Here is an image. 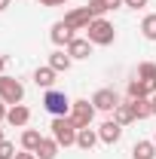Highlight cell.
<instances>
[{"label":"cell","mask_w":156,"mask_h":159,"mask_svg":"<svg viewBox=\"0 0 156 159\" xmlns=\"http://www.w3.org/2000/svg\"><path fill=\"white\" fill-rule=\"evenodd\" d=\"M6 113H9V104L0 98V122H6Z\"/></svg>","instance_id":"484cf974"},{"label":"cell","mask_w":156,"mask_h":159,"mask_svg":"<svg viewBox=\"0 0 156 159\" xmlns=\"http://www.w3.org/2000/svg\"><path fill=\"white\" fill-rule=\"evenodd\" d=\"M40 3H43V6H49V9H52V6H64V3H67V0H40Z\"/></svg>","instance_id":"4316f807"},{"label":"cell","mask_w":156,"mask_h":159,"mask_svg":"<svg viewBox=\"0 0 156 159\" xmlns=\"http://www.w3.org/2000/svg\"><path fill=\"white\" fill-rule=\"evenodd\" d=\"M92 104H95V110H101V113H113L119 104H122V98L117 95V89L104 86V89H98L95 95H92Z\"/></svg>","instance_id":"8992f818"},{"label":"cell","mask_w":156,"mask_h":159,"mask_svg":"<svg viewBox=\"0 0 156 159\" xmlns=\"http://www.w3.org/2000/svg\"><path fill=\"white\" fill-rule=\"evenodd\" d=\"M141 34H144V40L156 43V12H147L141 19Z\"/></svg>","instance_id":"44dd1931"},{"label":"cell","mask_w":156,"mask_h":159,"mask_svg":"<svg viewBox=\"0 0 156 159\" xmlns=\"http://www.w3.org/2000/svg\"><path fill=\"white\" fill-rule=\"evenodd\" d=\"M153 144H156V135H153Z\"/></svg>","instance_id":"836d02e7"},{"label":"cell","mask_w":156,"mask_h":159,"mask_svg":"<svg viewBox=\"0 0 156 159\" xmlns=\"http://www.w3.org/2000/svg\"><path fill=\"white\" fill-rule=\"evenodd\" d=\"M129 101H132V98H129ZM132 110H135V119L153 116V110H150V98H135V101H132Z\"/></svg>","instance_id":"7402d4cb"},{"label":"cell","mask_w":156,"mask_h":159,"mask_svg":"<svg viewBox=\"0 0 156 159\" xmlns=\"http://www.w3.org/2000/svg\"><path fill=\"white\" fill-rule=\"evenodd\" d=\"M0 159H16V144L12 141H0Z\"/></svg>","instance_id":"cb8c5ba5"},{"label":"cell","mask_w":156,"mask_h":159,"mask_svg":"<svg viewBox=\"0 0 156 159\" xmlns=\"http://www.w3.org/2000/svg\"><path fill=\"white\" fill-rule=\"evenodd\" d=\"M71 104H74V101L67 98L61 89H46V95H43V107H46V113H52V116H67V113H71Z\"/></svg>","instance_id":"277c9868"},{"label":"cell","mask_w":156,"mask_h":159,"mask_svg":"<svg viewBox=\"0 0 156 159\" xmlns=\"http://www.w3.org/2000/svg\"><path fill=\"white\" fill-rule=\"evenodd\" d=\"M6 122H9V125H16V129H25V125L31 122V110H28L25 104H12V107H9V113H6Z\"/></svg>","instance_id":"8fae6325"},{"label":"cell","mask_w":156,"mask_h":159,"mask_svg":"<svg viewBox=\"0 0 156 159\" xmlns=\"http://www.w3.org/2000/svg\"><path fill=\"white\" fill-rule=\"evenodd\" d=\"M40 141H43V135H40L37 129H25V132H21V150H28V153H37Z\"/></svg>","instance_id":"d6986e66"},{"label":"cell","mask_w":156,"mask_h":159,"mask_svg":"<svg viewBox=\"0 0 156 159\" xmlns=\"http://www.w3.org/2000/svg\"><path fill=\"white\" fill-rule=\"evenodd\" d=\"M3 67H6V55H0V74H3Z\"/></svg>","instance_id":"1f68e13d"},{"label":"cell","mask_w":156,"mask_h":159,"mask_svg":"<svg viewBox=\"0 0 156 159\" xmlns=\"http://www.w3.org/2000/svg\"><path fill=\"white\" fill-rule=\"evenodd\" d=\"M77 37V34H74V31H71V28H67V25H64V21H55V25H52V31H49V40H52V43H55V46H64V49H67V43H71V40Z\"/></svg>","instance_id":"30bf717a"},{"label":"cell","mask_w":156,"mask_h":159,"mask_svg":"<svg viewBox=\"0 0 156 159\" xmlns=\"http://www.w3.org/2000/svg\"><path fill=\"white\" fill-rule=\"evenodd\" d=\"M86 6H89V12H92V19H104V16H107V12H110V9H107V3H104V0H89V3H86Z\"/></svg>","instance_id":"603a6c76"},{"label":"cell","mask_w":156,"mask_h":159,"mask_svg":"<svg viewBox=\"0 0 156 159\" xmlns=\"http://www.w3.org/2000/svg\"><path fill=\"white\" fill-rule=\"evenodd\" d=\"M98 141H101V138H98V129H92V125H89V129H80V132H77V147H80V150H86V153L95 147Z\"/></svg>","instance_id":"5bb4252c"},{"label":"cell","mask_w":156,"mask_h":159,"mask_svg":"<svg viewBox=\"0 0 156 159\" xmlns=\"http://www.w3.org/2000/svg\"><path fill=\"white\" fill-rule=\"evenodd\" d=\"M95 113L98 110H95V104H92L89 98H77L74 104H71V113H67V116H71V122H74L77 129H89L92 119H95Z\"/></svg>","instance_id":"3957f363"},{"label":"cell","mask_w":156,"mask_h":159,"mask_svg":"<svg viewBox=\"0 0 156 159\" xmlns=\"http://www.w3.org/2000/svg\"><path fill=\"white\" fill-rule=\"evenodd\" d=\"M135 77H138V80H144V83L150 86V92H156V64H153V61H141Z\"/></svg>","instance_id":"9a60e30c"},{"label":"cell","mask_w":156,"mask_h":159,"mask_svg":"<svg viewBox=\"0 0 156 159\" xmlns=\"http://www.w3.org/2000/svg\"><path fill=\"white\" fill-rule=\"evenodd\" d=\"M150 110H153V116H156V92L150 95Z\"/></svg>","instance_id":"f546056e"},{"label":"cell","mask_w":156,"mask_h":159,"mask_svg":"<svg viewBox=\"0 0 156 159\" xmlns=\"http://www.w3.org/2000/svg\"><path fill=\"white\" fill-rule=\"evenodd\" d=\"M113 119H117L119 125H129V122H135V110H132V101H122L117 110H113Z\"/></svg>","instance_id":"ffe728a7"},{"label":"cell","mask_w":156,"mask_h":159,"mask_svg":"<svg viewBox=\"0 0 156 159\" xmlns=\"http://www.w3.org/2000/svg\"><path fill=\"white\" fill-rule=\"evenodd\" d=\"M67 55L74 61H86L89 55H92V43H89V37H74L71 43H67Z\"/></svg>","instance_id":"9c48e42d"},{"label":"cell","mask_w":156,"mask_h":159,"mask_svg":"<svg viewBox=\"0 0 156 159\" xmlns=\"http://www.w3.org/2000/svg\"><path fill=\"white\" fill-rule=\"evenodd\" d=\"M55 77H58V74H55L49 64H43V67L34 70V83H37L40 89H55Z\"/></svg>","instance_id":"4fadbf2b"},{"label":"cell","mask_w":156,"mask_h":159,"mask_svg":"<svg viewBox=\"0 0 156 159\" xmlns=\"http://www.w3.org/2000/svg\"><path fill=\"white\" fill-rule=\"evenodd\" d=\"M0 98L6 101L9 107H12V104H21V101H25V86H21V80L0 74Z\"/></svg>","instance_id":"5b68a950"},{"label":"cell","mask_w":156,"mask_h":159,"mask_svg":"<svg viewBox=\"0 0 156 159\" xmlns=\"http://www.w3.org/2000/svg\"><path fill=\"white\" fill-rule=\"evenodd\" d=\"M98 138H101V144L113 147V144L122 138V125H119L117 119H104V122L98 125Z\"/></svg>","instance_id":"ba28073f"},{"label":"cell","mask_w":156,"mask_h":159,"mask_svg":"<svg viewBox=\"0 0 156 159\" xmlns=\"http://www.w3.org/2000/svg\"><path fill=\"white\" fill-rule=\"evenodd\" d=\"M9 3H12V0H0V12H3V9H6Z\"/></svg>","instance_id":"4dcf8cb0"},{"label":"cell","mask_w":156,"mask_h":159,"mask_svg":"<svg viewBox=\"0 0 156 159\" xmlns=\"http://www.w3.org/2000/svg\"><path fill=\"white\" fill-rule=\"evenodd\" d=\"M132 159H156V144L153 141H135Z\"/></svg>","instance_id":"ac0fdd59"},{"label":"cell","mask_w":156,"mask_h":159,"mask_svg":"<svg viewBox=\"0 0 156 159\" xmlns=\"http://www.w3.org/2000/svg\"><path fill=\"white\" fill-rule=\"evenodd\" d=\"M52 138L58 141V147H77V125L71 122V116H52Z\"/></svg>","instance_id":"7a4b0ae2"},{"label":"cell","mask_w":156,"mask_h":159,"mask_svg":"<svg viewBox=\"0 0 156 159\" xmlns=\"http://www.w3.org/2000/svg\"><path fill=\"white\" fill-rule=\"evenodd\" d=\"M61 21H64L71 31H86L89 21H92V12H89V6H77V9H67Z\"/></svg>","instance_id":"52a82bcc"},{"label":"cell","mask_w":156,"mask_h":159,"mask_svg":"<svg viewBox=\"0 0 156 159\" xmlns=\"http://www.w3.org/2000/svg\"><path fill=\"white\" fill-rule=\"evenodd\" d=\"M86 37H89L92 46H110L117 40V28H113V21H107V19H92L89 28H86Z\"/></svg>","instance_id":"6da1fadb"},{"label":"cell","mask_w":156,"mask_h":159,"mask_svg":"<svg viewBox=\"0 0 156 159\" xmlns=\"http://www.w3.org/2000/svg\"><path fill=\"white\" fill-rule=\"evenodd\" d=\"M0 141H6V138H3V129H0Z\"/></svg>","instance_id":"d6a6232c"},{"label":"cell","mask_w":156,"mask_h":159,"mask_svg":"<svg viewBox=\"0 0 156 159\" xmlns=\"http://www.w3.org/2000/svg\"><path fill=\"white\" fill-rule=\"evenodd\" d=\"M150 0H122V6H129V9H144Z\"/></svg>","instance_id":"d4e9b609"},{"label":"cell","mask_w":156,"mask_h":159,"mask_svg":"<svg viewBox=\"0 0 156 159\" xmlns=\"http://www.w3.org/2000/svg\"><path fill=\"white\" fill-rule=\"evenodd\" d=\"M58 150H61V147H58V141L49 135V138H43V141H40V147H37V159H55V156H58Z\"/></svg>","instance_id":"e0dca14e"},{"label":"cell","mask_w":156,"mask_h":159,"mask_svg":"<svg viewBox=\"0 0 156 159\" xmlns=\"http://www.w3.org/2000/svg\"><path fill=\"white\" fill-rule=\"evenodd\" d=\"M104 3H107V9H119L122 6V0H104Z\"/></svg>","instance_id":"f1b7e54d"},{"label":"cell","mask_w":156,"mask_h":159,"mask_svg":"<svg viewBox=\"0 0 156 159\" xmlns=\"http://www.w3.org/2000/svg\"><path fill=\"white\" fill-rule=\"evenodd\" d=\"M126 92H129V98H132V101H135V98H150V95H153V92H150V86H147L144 80H138V77L129 80Z\"/></svg>","instance_id":"2e32d148"},{"label":"cell","mask_w":156,"mask_h":159,"mask_svg":"<svg viewBox=\"0 0 156 159\" xmlns=\"http://www.w3.org/2000/svg\"><path fill=\"white\" fill-rule=\"evenodd\" d=\"M71 64H74V58L67 55V49H55V52L49 55V67H52L55 74H61V70L67 74V70H71Z\"/></svg>","instance_id":"7c38bea8"},{"label":"cell","mask_w":156,"mask_h":159,"mask_svg":"<svg viewBox=\"0 0 156 159\" xmlns=\"http://www.w3.org/2000/svg\"><path fill=\"white\" fill-rule=\"evenodd\" d=\"M16 159H37V153H28V150H21V153H16Z\"/></svg>","instance_id":"83f0119b"}]
</instances>
